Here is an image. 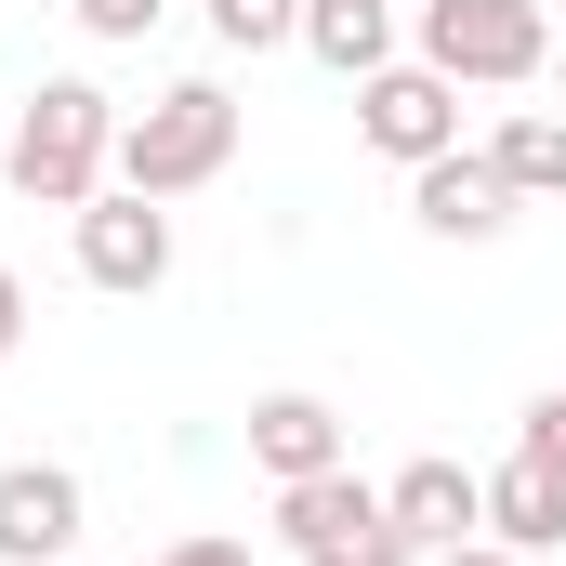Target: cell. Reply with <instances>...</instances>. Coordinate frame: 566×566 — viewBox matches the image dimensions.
<instances>
[{
  "label": "cell",
  "instance_id": "7",
  "mask_svg": "<svg viewBox=\"0 0 566 566\" xmlns=\"http://www.w3.org/2000/svg\"><path fill=\"white\" fill-rule=\"evenodd\" d=\"M514 211H527V198L501 185V158H488V145H448V158H422V171H409V224H422V238H448V251H488Z\"/></svg>",
  "mask_w": 566,
  "mask_h": 566
},
{
  "label": "cell",
  "instance_id": "18",
  "mask_svg": "<svg viewBox=\"0 0 566 566\" xmlns=\"http://www.w3.org/2000/svg\"><path fill=\"white\" fill-rule=\"evenodd\" d=\"M158 566H251V541H171Z\"/></svg>",
  "mask_w": 566,
  "mask_h": 566
},
{
  "label": "cell",
  "instance_id": "17",
  "mask_svg": "<svg viewBox=\"0 0 566 566\" xmlns=\"http://www.w3.org/2000/svg\"><path fill=\"white\" fill-rule=\"evenodd\" d=\"M13 343H27V277L0 264V369H13Z\"/></svg>",
  "mask_w": 566,
  "mask_h": 566
},
{
  "label": "cell",
  "instance_id": "3",
  "mask_svg": "<svg viewBox=\"0 0 566 566\" xmlns=\"http://www.w3.org/2000/svg\"><path fill=\"white\" fill-rule=\"evenodd\" d=\"M422 66L461 93H527L554 66V13L541 0H422Z\"/></svg>",
  "mask_w": 566,
  "mask_h": 566
},
{
  "label": "cell",
  "instance_id": "5",
  "mask_svg": "<svg viewBox=\"0 0 566 566\" xmlns=\"http://www.w3.org/2000/svg\"><path fill=\"white\" fill-rule=\"evenodd\" d=\"M356 145L396 158V171L448 158V145H461V80H434L422 53H409V66H369V80H356Z\"/></svg>",
  "mask_w": 566,
  "mask_h": 566
},
{
  "label": "cell",
  "instance_id": "11",
  "mask_svg": "<svg viewBox=\"0 0 566 566\" xmlns=\"http://www.w3.org/2000/svg\"><path fill=\"white\" fill-rule=\"evenodd\" d=\"M488 541H514V554H554V541H566V474H554V461L514 448V461L488 474Z\"/></svg>",
  "mask_w": 566,
  "mask_h": 566
},
{
  "label": "cell",
  "instance_id": "8",
  "mask_svg": "<svg viewBox=\"0 0 566 566\" xmlns=\"http://www.w3.org/2000/svg\"><path fill=\"white\" fill-rule=\"evenodd\" d=\"M93 527V488L66 461H0V566H66Z\"/></svg>",
  "mask_w": 566,
  "mask_h": 566
},
{
  "label": "cell",
  "instance_id": "12",
  "mask_svg": "<svg viewBox=\"0 0 566 566\" xmlns=\"http://www.w3.org/2000/svg\"><path fill=\"white\" fill-rule=\"evenodd\" d=\"M303 53H316L329 80L396 66V0H303Z\"/></svg>",
  "mask_w": 566,
  "mask_h": 566
},
{
  "label": "cell",
  "instance_id": "10",
  "mask_svg": "<svg viewBox=\"0 0 566 566\" xmlns=\"http://www.w3.org/2000/svg\"><path fill=\"white\" fill-rule=\"evenodd\" d=\"M382 514H396V527L422 541V566H434L448 541H488V474H474V461H409V474L382 488Z\"/></svg>",
  "mask_w": 566,
  "mask_h": 566
},
{
  "label": "cell",
  "instance_id": "9",
  "mask_svg": "<svg viewBox=\"0 0 566 566\" xmlns=\"http://www.w3.org/2000/svg\"><path fill=\"white\" fill-rule=\"evenodd\" d=\"M251 461H264V488H303V474H343V409H329V396H303V382H277V396H251Z\"/></svg>",
  "mask_w": 566,
  "mask_h": 566
},
{
  "label": "cell",
  "instance_id": "6",
  "mask_svg": "<svg viewBox=\"0 0 566 566\" xmlns=\"http://www.w3.org/2000/svg\"><path fill=\"white\" fill-rule=\"evenodd\" d=\"M66 238H80V277L145 303V290L171 277V198H133V185H106V198H80L66 211Z\"/></svg>",
  "mask_w": 566,
  "mask_h": 566
},
{
  "label": "cell",
  "instance_id": "4",
  "mask_svg": "<svg viewBox=\"0 0 566 566\" xmlns=\"http://www.w3.org/2000/svg\"><path fill=\"white\" fill-rule=\"evenodd\" d=\"M277 527L303 566H422V541L382 514V488L343 461V474H303V488H277Z\"/></svg>",
  "mask_w": 566,
  "mask_h": 566
},
{
  "label": "cell",
  "instance_id": "2",
  "mask_svg": "<svg viewBox=\"0 0 566 566\" xmlns=\"http://www.w3.org/2000/svg\"><path fill=\"white\" fill-rule=\"evenodd\" d=\"M106 158H119V106H106L93 80H40V93L13 106V145H0L13 198H40V211L106 198Z\"/></svg>",
  "mask_w": 566,
  "mask_h": 566
},
{
  "label": "cell",
  "instance_id": "20",
  "mask_svg": "<svg viewBox=\"0 0 566 566\" xmlns=\"http://www.w3.org/2000/svg\"><path fill=\"white\" fill-rule=\"evenodd\" d=\"M541 80H554V93H566V40H554V66H541Z\"/></svg>",
  "mask_w": 566,
  "mask_h": 566
},
{
  "label": "cell",
  "instance_id": "1",
  "mask_svg": "<svg viewBox=\"0 0 566 566\" xmlns=\"http://www.w3.org/2000/svg\"><path fill=\"white\" fill-rule=\"evenodd\" d=\"M238 133H251V106H238L224 80H171V93L119 106V158H106V185H133V198H198V185L238 171Z\"/></svg>",
  "mask_w": 566,
  "mask_h": 566
},
{
  "label": "cell",
  "instance_id": "16",
  "mask_svg": "<svg viewBox=\"0 0 566 566\" xmlns=\"http://www.w3.org/2000/svg\"><path fill=\"white\" fill-rule=\"evenodd\" d=\"M514 448H527V461H554V474H566V382H554V396H527V434H514Z\"/></svg>",
  "mask_w": 566,
  "mask_h": 566
},
{
  "label": "cell",
  "instance_id": "19",
  "mask_svg": "<svg viewBox=\"0 0 566 566\" xmlns=\"http://www.w3.org/2000/svg\"><path fill=\"white\" fill-rule=\"evenodd\" d=\"M434 566H527V554H514V541H448Z\"/></svg>",
  "mask_w": 566,
  "mask_h": 566
},
{
  "label": "cell",
  "instance_id": "14",
  "mask_svg": "<svg viewBox=\"0 0 566 566\" xmlns=\"http://www.w3.org/2000/svg\"><path fill=\"white\" fill-rule=\"evenodd\" d=\"M198 13H211L224 53H277V40H303V0H198Z\"/></svg>",
  "mask_w": 566,
  "mask_h": 566
},
{
  "label": "cell",
  "instance_id": "13",
  "mask_svg": "<svg viewBox=\"0 0 566 566\" xmlns=\"http://www.w3.org/2000/svg\"><path fill=\"white\" fill-rule=\"evenodd\" d=\"M488 158H501L514 198H566V106H514V119L488 133Z\"/></svg>",
  "mask_w": 566,
  "mask_h": 566
},
{
  "label": "cell",
  "instance_id": "15",
  "mask_svg": "<svg viewBox=\"0 0 566 566\" xmlns=\"http://www.w3.org/2000/svg\"><path fill=\"white\" fill-rule=\"evenodd\" d=\"M66 13H80V40H106V53H133V40L171 27V0H66Z\"/></svg>",
  "mask_w": 566,
  "mask_h": 566
}]
</instances>
